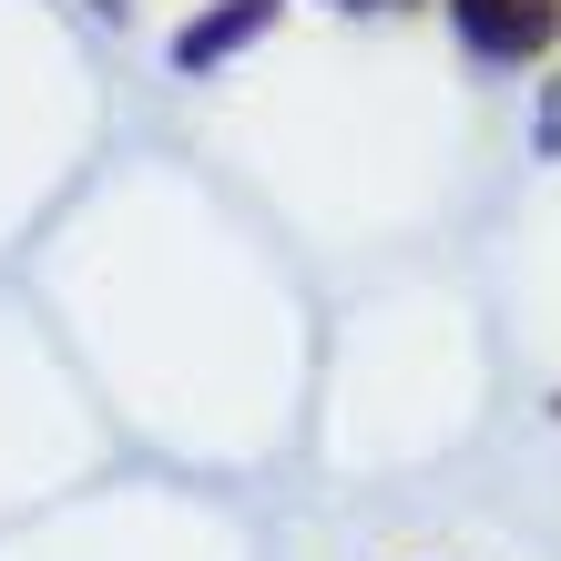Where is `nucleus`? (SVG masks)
<instances>
[{
  "label": "nucleus",
  "mask_w": 561,
  "mask_h": 561,
  "mask_svg": "<svg viewBox=\"0 0 561 561\" xmlns=\"http://www.w3.org/2000/svg\"><path fill=\"white\" fill-rule=\"evenodd\" d=\"M459 31H470V51L520 61L551 42V0H459Z\"/></svg>",
  "instance_id": "obj_1"
},
{
  "label": "nucleus",
  "mask_w": 561,
  "mask_h": 561,
  "mask_svg": "<svg viewBox=\"0 0 561 561\" xmlns=\"http://www.w3.org/2000/svg\"><path fill=\"white\" fill-rule=\"evenodd\" d=\"M245 31H266V0H236V11H205V21H194L184 42H174V61H184V72H205V61H215L225 42H245Z\"/></svg>",
  "instance_id": "obj_2"
}]
</instances>
